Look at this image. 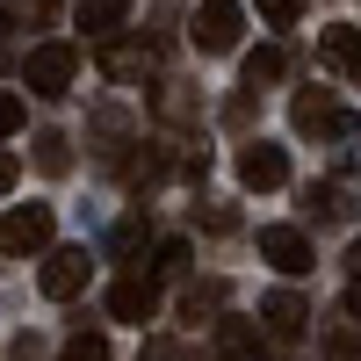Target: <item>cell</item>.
Returning <instances> with one entry per match:
<instances>
[{
    "label": "cell",
    "mask_w": 361,
    "mask_h": 361,
    "mask_svg": "<svg viewBox=\"0 0 361 361\" xmlns=\"http://www.w3.org/2000/svg\"><path fill=\"white\" fill-rule=\"evenodd\" d=\"M145 246H152V224H145V209L116 217V231H109V253H116V260H137Z\"/></svg>",
    "instance_id": "15"
},
{
    "label": "cell",
    "mask_w": 361,
    "mask_h": 361,
    "mask_svg": "<svg viewBox=\"0 0 361 361\" xmlns=\"http://www.w3.org/2000/svg\"><path fill=\"white\" fill-rule=\"evenodd\" d=\"M102 73L109 80H145V51L123 44V37H102Z\"/></svg>",
    "instance_id": "16"
},
{
    "label": "cell",
    "mask_w": 361,
    "mask_h": 361,
    "mask_svg": "<svg viewBox=\"0 0 361 361\" xmlns=\"http://www.w3.org/2000/svg\"><path fill=\"white\" fill-rule=\"evenodd\" d=\"M15 180H22V159H15V152H0V195H8Z\"/></svg>",
    "instance_id": "25"
},
{
    "label": "cell",
    "mask_w": 361,
    "mask_h": 361,
    "mask_svg": "<svg viewBox=\"0 0 361 361\" xmlns=\"http://www.w3.org/2000/svg\"><path fill=\"white\" fill-rule=\"evenodd\" d=\"M22 130V94H0V137Z\"/></svg>",
    "instance_id": "24"
},
{
    "label": "cell",
    "mask_w": 361,
    "mask_h": 361,
    "mask_svg": "<svg viewBox=\"0 0 361 361\" xmlns=\"http://www.w3.org/2000/svg\"><path fill=\"white\" fill-rule=\"evenodd\" d=\"M217 304H224V282H195L188 296H180V318H188V325H202Z\"/></svg>",
    "instance_id": "18"
},
{
    "label": "cell",
    "mask_w": 361,
    "mask_h": 361,
    "mask_svg": "<svg viewBox=\"0 0 361 361\" xmlns=\"http://www.w3.org/2000/svg\"><path fill=\"white\" fill-rule=\"evenodd\" d=\"M58 361H116V354H109V340H102V333H73L66 347H58Z\"/></svg>",
    "instance_id": "20"
},
{
    "label": "cell",
    "mask_w": 361,
    "mask_h": 361,
    "mask_svg": "<svg viewBox=\"0 0 361 361\" xmlns=\"http://www.w3.org/2000/svg\"><path fill=\"white\" fill-rule=\"evenodd\" d=\"M37 166H44V173H66V166H73L66 130H44V137H37Z\"/></svg>",
    "instance_id": "19"
},
{
    "label": "cell",
    "mask_w": 361,
    "mask_h": 361,
    "mask_svg": "<svg viewBox=\"0 0 361 361\" xmlns=\"http://www.w3.org/2000/svg\"><path fill=\"white\" fill-rule=\"evenodd\" d=\"M296 15H304V0H260V22L267 29H289Z\"/></svg>",
    "instance_id": "23"
},
{
    "label": "cell",
    "mask_w": 361,
    "mask_h": 361,
    "mask_svg": "<svg viewBox=\"0 0 361 361\" xmlns=\"http://www.w3.org/2000/svg\"><path fill=\"white\" fill-rule=\"evenodd\" d=\"M159 275H188V238H159Z\"/></svg>",
    "instance_id": "22"
},
{
    "label": "cell",
    "mask_w": 361,
    "mask_h": 361,
    "mask_svg": "<svg viewBox=\"0 0 361 361\" xmlns=\"http://www.w3.org/2000/svg\"><path fill=\"white\" fill-rule=\"evenodd\" d=\"M318 58H325L340 80H354V87H361V29H347V22L318 29Z\"/></svg>",
    "instance_id": "11"
},
{
    "label": "cell",
    "mask_w": 361,
    "mask_h": 361,
    "mask_svg": "<svg viewBox=\"0 0 361 361\" xmlns=\"http://www.w3.org/2000/svg\"><path fill=\"white\" fill-rule=\"evenodd\" d=\"M347 188H340V180H311V188H304V217H318V224H340L347 217Z\"/></svg>",
    "instance_id": "13"
},
{
    "label": "cell",
    "mask_w": 361,
    "mask_h": 361,
    "mask_svg": "<svg viewBox=\"0 0 361 361\" xmlns=\"http://www.w3.org/2000/svg\"><path fill=\"white\" fill-rule=\"evenodd\" d=\"M325 354L333 361H361V318L354 311H340L333 325H325Z\"/></svg>",
    "instance_id": "17"
},
{
    "label": "cell",
    "mask_w": 361,
    "mask_h": 361,
    "mask_svg": "<svg viewBox=\"0 0 361 361\" xmlns=\"http://www.w3.org/2000/svg\"><path fill=\"white\" fill-rule=\"evenodd\" d=\"M238 37H246V8H238V0H202V8L188 15V44H195L202 58L238 51Z\"/></svg>",
    "instance_id": "2"
},
{
    "label": "cell",
    "mask_w": 361,
    "mask_h": 361,
    "mask_svg": "<svg viewBox=\"0 0 361 361\" xmlns=\"http://www.w3.org/2000/svg\"><path fill=\"white\" fill-rule=\"evenodd\" d=\"M22 80H29V94H44V102L73 94V80H80V51H73V44H37V51H29V66H22Z\"/></svg>",
    "instance_id": "3"
},
{
    "label": "cell",
    "mask_w": 361,
    "mask_h": 361,
    "mask_svg": "<svg viewBox=\"0 0 361 361\" xmlns=\"http://www.w3.org/2000/svg\"><path fill=\"white\" fill-rule=\"evenodd\" d=\"M260 325H267V340L296 347V340L311 333V304H304L296 289H267V296H260Z\"/></svg>",
    "instance_id": "6"
},
{
    "label": "cell",
    "mask_w": 361,
    "mask_h": 361,
    "mask_svg": "<svg viewBox=\"0 0 361 361\" xmlns=\"http://www.w3.org/2000/svg\"><path fill=\"white\" fill-rule=\"evenodd\" d=\"M137 361H180V347H173V340H152V347H145Z\"/></svg>",
    "instance_id": "26"
},
{
    "label": "cell",
    "mask_w": 361,
    "mask_h": 361,
    "mask_svg": "<svg viewBox=\"0 0 361 361\" xmlns=\"http://www.w3.org/2000/svg\"><path fill=\"white\" fill-rule=\"evenodd\" d=\"M289 73V44H260V51H246V87L260 94V87H275Z\"/></svg>",
    "instance_id": "14"
},
{
    "label": "cell",
    "mask_w": 361,
    "mask_h": 361,
    "mask_svg": "<svg viewBox=\"0 0 361 361\" xmlns=\"http://www.w3.org/2000/svg\"><path fill=\"white\" fill-rule=\"evenodd\" d=\"M51 231H58L51 209H44V202H22V209H8V217H0V253L29 260V253H44V246H51Z\"/></svg>",
    "instance_id": "4"
},
{
    "label": "cell",
    "mask_w": 361,
    "mask_h": 361,
    "mask_svg": "<svg viewBox=\"0 0 361 361\" xmlns=\"http://www.w3.org/2000/svg\"><path fill=\"white\" fill-rule=\"evenodd\" d=\"M123 15H130V0H73V29H87V37H116L123 29Z\"/></svg>",
    "instance_id": "12"
},
{
    "label": "cell",
    "mask_w": 361,
    "mask_h": 361,
    "mask_svg": "<svg viewBox=\"0 0 361 361\" xmlns=\"http://www.w3.org/2000/svg\"><path fill=\"white\" fill-rule=\"evenodd\" d=\"M87 275H94L87 246H58V253H44V267H37V289L51 296V304H66V296H80V289H87Z\"/></svg>",
    "instance_id": "5"
},
{
    "label": "cell",
    "mask_w": 361,
    "mask_h": 361,
    "mask_svg": "<svg viewBox=\"0 0 361 361\" xmlns=\"http://www.w3.org/2000/svg\"><path fill=\"white\" fill-rule=\"evenodd\" d=\"M238 180H246V188H282V180H289V152H282V145H267V137H253L246 145V152H238Z\"/></svg>",
    "instance_id": "8"
},
{
    "label": "cell",
    "mask_w": 361,
    "mask_h": 361,
    "mask_svg": "<svg viewBox=\"0 0 361 361\" xmlns=\"http://www.w3.org/2000/svg\"><path fill=\"white\" fill-rule=\"evenodd\" d=\"M217 354L224 361H267V325L260 318H217Z\"/></svg>",
    "instance_id": "10"
},
{
    "label": "cell",
    "mask_w": 361,
    "mask_h": 361,
    "mask_svg": "<svg viewBox=\"0 0 361 361\" xmlns=\"http://www.w3.org/2000/svg\"><path fill=\"white\" fill-rule=\"evenodd\" d=\"M289 123L304 130V137H333V145H354V137H361V116L340 109L325 87H304V94L289 102Z\"/></svg>",
    "instance_id": "1"
},
{
    "label": "cell",
    "mask_w": 361,
    "mask_h": 361,
    "mask_svg": "<svg viewBox=\"0 0 361 361\" xmlns=\"http://www.w3.org/2000/svg\"><path fill=\"white\" fill-rule=\"evenodd\" d=\"M260 260L275 267V275H311V267H318L311 238L296 231V224H267V231H260Z\"/></svg>",
    "instance_id": "7"
},
{
    "label": "cell",
    "mask_w": 361,
    "mask_h": 361,
    "mask_svg": "<svg viewBox=\"0 0 361 361\" xmlns=\"http://www.w3.org/2000/svg\"><path fill=\"white\" fill-rule=\"evenodd\" d=\"M195 224L202 231H238V209L231 202H195Z\"/></svg>",
    "instance_id": "21"
},
{
    "label": "cell",
    "mask_w": 361,
    "mask_h": 361,
    "mask_svg": "<svg viewBox=\"0 0 361 361\" xmlns=\"http://www.w3.org/2000/svg\"><path fill=\"white\" fill-rule=\"evenodd\" d=\"M347 275L361 282V238H354V246H347Z\"/></svg>",
    "instance_id": "27"
},
{
    "label": "cell",
    "mask_w": 361,
    "mask_h": 361,
    "mask_svg": "<svg viewBox=\"0 0 361 361\" xmlns=\"http://www.w3.org/2000/svg\"><path fill=\"white\" fill-rule=\"evenodd\" d=\"M109 318H123V325L159 318V282H152V275H123V282L109 289Z\"/></svg>",
    "instance_id": "9"
}]
</instances>
